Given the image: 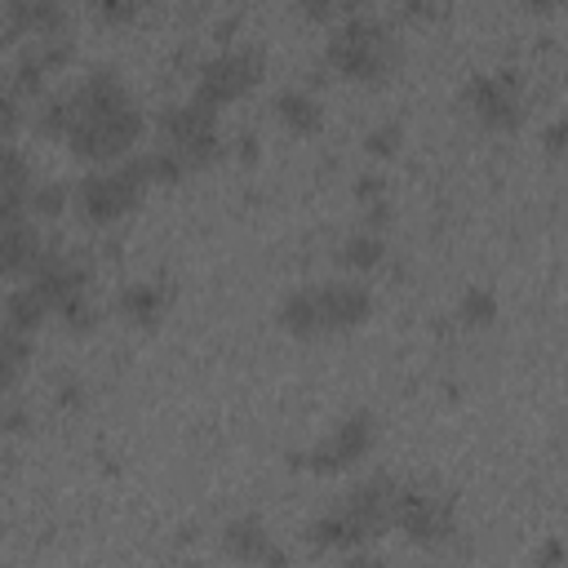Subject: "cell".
<instances>
[{
  "mask_svg": "<svg viewBox=\"0 0 568 568\" xmlns=\"http://www.w3.org/2000/svg\"><path fill=\"white\" fill-rule=\"evenodd\" d=\"M395 62V40L377 18H346L324 49V67L351 80H382Z\"/></svg>",
  "mask_w": 568,
  "mask_h": 568,
  "instance_id": "cell-1",
  "label": "cell"
},
{
  "mask_svg": "<svg viewBox=\"0 0 568 568\" xmlns=\"http://www.w3.org/2000/svg\"><path fill=\"white\" fill-rule=\"evenodd\" d=\"M138 138H142V111H138L133 102H124V106H111V111L75 115V124H71V133H67V146H71L80 160L111 164V160L129 155Z\"/></svg>",
  "mask_w": 568,
  "mask_h": 568,
  "instance_id": "cell-2",
  "label": "cell"
},
{
  "mask_svg": "<svg viewBox=\"0 0 568 568\" xmlns=\"http://www.w3.org/2000/svg\"><path fill=\"white\" fill-rule=\"evenodd\" d=\"M142 195H146V182L129 169V160L124 164H111V169H93V173H84L75 182V204L98 226L129 217L142 204Z\"/></svg>",
  "mask_w": 568,
  "mask_h": 568,
  "instance_id": "cell-3",
  "label": "cell"
},
{
  "mask_svg": "<svg viewBox=\"0 0 568 568\" xmlns=\"http://www.w3.org/2000/svg\"><path fill=\"white\" fill-rule=\"evenodd\" d=\"M160 133H164V146L182 155L186 169L195 164H209L217 155V115L204 106V102H169L160 111Z\"/></svg>",
  "mask_w": 568,
  "mask_h": 568,
  "instance_id": "cell-4",
  "label": "cell"
},
{
  "mask_svg": "<svg viewBox=\"0 0 568 568\" xmlns=\"http://www.w3.org/2000/svg\"><path fill=\"white\" fill-rule=\"evenodd\" d=\"M262 75V49H222L209 62H200L195 71V102L226 106L235 98H244Z\"/></svg>",
  "mask_w": 568,
  "mask_h": 568,
  "instance_id": "cell-5",
  "label": "cell"
},
{
  "mask_svg": "<svg viewBox=\"0 0 568 568\" xmlns=\"http://www.w3.org/2000/svg\"><path fill=\"white\" fill-rule=\"evenodd\" d=\"M390 524L417 541V546H435V541H448L457 519H453V501L430 493V488H404L395 493V506H390Z\"/></svg>",
  "mask_w": 568,
  "mask_h": 568,
  "instance_id": "cell-6",
  "label": "cell"
},
{
  "mask_svg": "<svg viewBox=\"0 0 568 568\" xmlns=\"http://www.w3.org/2000/svg\"><path fill=\"white\" fill-rule=\"evenodd\" d=\"M373 439H377L373 417H368V413H351V417H342V422L333 426V435H328L324 444H315L311 453H297L293 466H311V470L333 475V470H346V466L364 462L368 448H373Z\"/></svg>",
  "mask_w": 568,
  "mask_h": 568,
  "instance_id": "cell-7",
  "label": "cell"
},
{
  "mask_svg": "<svg viewBox=\"0 0 568 568\" xmlns=\"http://www.w3.org/2000/svg\"><path fill=\"white\" fill-rule=\"evenodd\" d=\"M466 102H470V111H475L488 129H501V133H510V129L524 120V98H519V75H515V71L475 75V80L466 84Z\"/></svg>",
  "mask_w": 568,
  "mask_h": 568,
  "instance_id": "cell-8",
  "label": "cell"
},
{
  "mask_svg": "<svg viewBox=\"0 0 568 568\" xmlns=\"http://www.w3.org/2000/svg\"><path fill=\"white\" fill-rule=\"evenodd\" d=\"M315 311H320V333L355 328L373 315V293L355 280H333V284L315 288Z\"/></svg>",
  "mask_w": 568,
  "mask_h": 568,
  "instance_id": "cell-9",
  "label": "cell"
},
{
  "mask_svg": "<svg viewBox=\"0 0 568 568\" xmlns=\"http://www.w3.org/2000/svg\"><path fill=\"white\" fill-rule=\"evenodd\" d=\"M44 320H49V306H44V297H40L31 284H27V288L4 293V302H0V328H9V333H18V337H27V333H36Z\"/></svg>",
  "mask_w": 568,
  "mask_h": 568,
  "instance_id": "cell-10",
  "label": "cell"
},
{
  "mask_svg": "<svg viewBox=\"0 0 568 568\" xmlns=\"http://www.w3.org/2000/svg\"><path fill=\"white\" fill-rule=\"evenodd\" d=\"M4 13H9L13 31H18V36H31V40L58 36V31L67 27V13H62L58 4H49V0H18V4H9Z\"/></svg>",
  "mask_w": 568,
  "mask_h": 568,
  "instance_id": "cell-11",
  "label": "cell"
},
{
  "mask_svg": "<svg viewBox=\"0 0 568 568\" xmlns=\"http://www.w3.org/2000/svg\"><path fill=\"white\" fill-rule=\"evenodd\" d=\"M306 541H311L315 550H359V546H368L364 532L351 524L346 510H333V515L311 519V524H306Z\"/></svg>",
  "mask_w": 568,
  "mask_h": 568,
  "instance_id": "cell-12",
  "label": "cell"
},
{
  "mask_svg": "<svg viewBox=\"0 0 568 568\" xmlns=\"http://www.w3.org/2000/svg\"><path fill=\"white\" fill-rule=\"evenodd\" d=\"M36 248H40V231H36L31 222L4 226V231H0V280H9V275H27Z\"/></svg>",
  "mask_w": 568,
  "mask_h": 568,
  "instance_id": "cell-13",
  "label": "cell"
},
{
  "mask_svg": "<svg viewBox=\"0 0 568 568\" xmlns=\"http://www.w3.org/2000/svg\"><path fill=\"white\" fill-rule=\"evenodd\" d=\"M164 306H169V293L160 284H142V280L138 284H124L120 297H115V311L129 324H155L164 315Z\"/></svg>",
  "mask_w": 568,
  "mask_h": 568,
  "instance_id": "cell-14",
  "label": "cell"
},
{
  "mask_svg": "<svg viewBox=\"0 0 568 568\" xmlns=\"http://www.w3.org/2000/svg\"><path fill=\"white\" fill-rule=\"evenodd\" d=\"M275 115H280V124L293 129V133H315V129L324 124V106H320V98L306 93V89H284V93L275 98Z\"/></svg>",
  "mask_w": 568,
  "mask_h": 568,
  "instance_id": "cell-15",
  "label": "cell"
},
{
  "mask_svg": "<svg viewBox=\"0 0 568 568\" xmlns=\"http://www.w3.org/2000/svg\"><path fill=\"white\" fill-rule=\"evenodd\" d=\"M222 541H226V550L235 555V559H244V564H262V555L275 546L271 541V532L262 528V519H231L226 524V532H222Z\"/></svg>",
  "mask_w": 568,
  "mask_h": 568,
  "instance_id": "cell-16",
  "label": "cell"
},
{
  "mask_svg": "<svg viewBox=\"0 0 568 568\" xmlns=\"http://www.w3.org/2000/svg\"><path fill=\"white\" fill-rule=\"evenodd\" d=\"M75 58V44H71V36H40V40H31L22 53H18V62H27L31 71H40V75H53V71H62L67 62Z\"/></svg>",
  "mask_w": 568,
  "mask_h": 568,
  "instance_id": "cell-17",
  "label": "cell"
},
{
  "mask_svg": "<svg viewBox=\"0 0 568 568\" xmlns=\"http://www.w3.org/2000/svg\"><path fill=\"white\" fill-rule=\"evenodd\" d=\"M129 169H133L146 186H151V182L169 186V182H182V173H186L182 155H178V151H169V146H155V151H142V155H129Z\"/></svg>",
  "mask_w": 568,
  "mask_h": 568,
  "instance_id": "cell-18",
  "label": "cell"
},
{
  "mask_svg": "<svg viewBox=\"0 0 568 568\" xmlns=\"http://www.w3.org/2000/svg\"><path fill=\"white\" fill-rule=\"evenodd\" d=\"M280 328H288L293 337H315V333H320L315 288H297V293L284 297V306H280Z\"/></svg>",
  "mask_w": 568,
  "mask_h": 568,
  "instance_id": "cell-19",
  "label": "cell"
},
{
  "mask_svg": "<svg viewBox=\"0 0 568 568\" xmlns=\"http://www.w3.org/2000/svg\"><path fill=\"white\" fill-rule=\"evenodd\" d=\"M71 124H75V98H71V89L40 98V106H36V129H40V133H49V138H67Z\"/></svg>",
  "mask_w": 568,
  "mask_h": 568,
  "instance_id": "cell-20",
  "label": "cell"
},
{
  "mask_svg": "<svg viewBox=\"0 0 568 568\" xmlns=\"http://www.w3.org/2000/svg\"><path fill=\"white\" fill-rule=\"evenodd\" d=\"M67 204H71V186L67 182H31L27 186V217H36V222L62 217Z\"/></svg>",
  "mask_w": 568,
  "mask_h": 568,
  "instance_id": "cell-21",
  "label": "cell"
},
{
  "mask_svg": "<svg viewBox=\"0 0 568 568\" xmlns=\"http://www.w3.org/2000/svg\"><path fill=\"white\" fill-rule=\"evenodd\" d=\"M382 257H386V244H382L377 231H355L337 248V262L351 266V271H373V266H382Z\"/></svg>",
  "mask_w": 568,
  "mask_h": 568,
  "instance_id": "cell-22",
  "label": "cell"
},
{
  "mask_svg": "<svg viewBox=\"0 0 568 568\" xmlns=\"http://www.w3.org/2000/svg\"><path fill=\"white\" fill-rule=\"evenodd\" d=\"M27 359H31V342L0 328V390H9L27 373Z\"/></svg>",
  "mask_w": 568,
  "mask_h": 568,
  "instance_id": "cell-23",
  "label": "cell"
},
{
  "mask_svg": "<svg viewBox=\"0 0 568 568\" xmlns=\"http://www.w3.org/2000/svg\"><path fill=\"white\" fill-rule=\"evenodd\" d=\"M457 320L466 328H484L497 320V293L493 288H466L462 302H457Z\"/></svg>",
  "mask_w": 568,
  "mask_h": 568,
  "instance_id": "cell-24",
  "label": "cell"
},
{
  "mask_svg": "<svg viewBox=\"0 0 568 568\" xmlns=\"http://www.w3.org/2000/svg\"><path fill=\"white\" fill-rule=\"evenodd\" d=\"M27 186H31V164H27V155H22L13 142H0V191L27 195Z\"/></svg>",
  "mask_w": 568,
  "mask_h": 568,
  "instance_id": "cell-25",
  "label": "cell"
},
{
  "mask_svg": "<svg viewBox=\"0 0 568 568\" xmlns=\"http://www.w3.org/2000/svg\"><path fill=\"white\" fill-rule=\"evenodd\" d=\"M22 129V102L9 89V80H0V142H9Z\"/></svg>",
  "mask_w": 568,
  "mask_h": 568,
  "instance_id": "cell-26",
  "label": "cell"
},
{
  "mask_svg": "<svg viewBox=\"0 0 568 568\" xmlns=\"http://www.w3.org/2000/svg\"><path fill=\"white\" fill-rule=\"evenodd\" d=\"M58 315H62L67 333H84V328H93V320H98V311H93V302H89V297H75V302H67Z\"/></svg>",
  "mask_w": 568,
  "mask_h": 568,
  "instance_id": "cell-27",
  "label": "cell"
},
{
  "mask_svg": "<svg viewBox=\"0 0 568 568\" xmlns=\"http://www.w3.org/2000/svg\"><path fill=\"white\" fill-rule=\"evenodd\" d=\"M364 146H368V155H395V151H399V124H377V129H368Z\"/></svg>",
  "mask_w": 568,
  "mask_h": 568,
  "instance_id": "cell-28",
  "label": "cell"
},
{
  "mask_svg": "<svg viewBox=\"0 0 568 568\" xmlns=\"http://www.w3.org/2000/svg\"><path fill=\"white\" fill-rule=\"evenodd\" d=\"M18 222H27V195L0 191V231L4 226H18Z\"/></svg>",
  "mask_w": 568,
  "mask_h": 568,
  "instance_id": "cell-29",
  "label": "cell"
},
{
  "mask_svg": "<svg viewBox=\"0 0 568 568\" xmlns=\"http://www.w3.org/2000/svg\"><path fill=\"white\" fill-rule=\"evenodd\" d=\"M386 195V178H377V173H364L359 182H355V200H364V204H377Z\"/></svg>",
  "mask_w": 568,
  "mask_h": 568,
  "instance_id": "cell-30",
  "label": "cell"
},
{
  "mask_svg": "<svg viewBox=\"0 0 568 568\" xmlns=\"http://www.w3.org/2000/svg\"><path fill=\"white\" fill-rule=\"evenodd\" d=\"M93 13H98L102 22H129V18L138 13V9H133V4H98Z\"/></svg>",
  "mask_w": 568,
  "mask_h": 568,
  "instance_id": "cell-31",
  "label": "cell"
},
{
  "mask_svg": "<svg viewBox=\"0 0 568 568\" xmlns=\"http://www.w3.org/2000/svg\"><path fill=\"white\" fill-rule=\"evenodd\" d=\"M346 568H386V564H382V555H373V550H364V546H359V550H351Z\"/></svg>",
  "mask_w": 568,
  "mask_h": 568,
  "instance_id": "cell-32",
  "label": "cell"
},
{
  "mask_svg": "<svg viewBox=\"0 0 568 568\" xmlns=\"http://www.w3.org/2000/svg\"><path fill=\"white\" fill-rule=\"evenodd\" d=\"M386 222H390V204H386V200L368 204V226H386Z\"/></svg>",
  "mask_w": 568,
  "mask_h": 568,
  "instance_id": "cell-33",
  "label": "cell"
},
{
  "mask_svg": "<svg viewBox=\"0 0 568 568\" xmlns=\"http://www.w3.org/2000/svg\"><path fill=\"white\" fill-rule=\"evenodd\" d=\"M546 146H550V151H564V120H555V124L546 129Z\"/></svg>",
  "mask_w": 568,
  "mask_h": 568,
  "instance_id": "cell-34",
  "label": "cell"
},
{
  "mask_svg": "<svg viewBox=\"0 0 568 568\" xmlns=\"http://www.w3.org/2000/svg\"><path fill=\"white\" fill-rule=\"evenodd\" d=\"M537 564H541V568H555V564H559V541H546L541 555H537Z\"/></svg>",
  "mask_w": 568,
  "mask_h": 568,
  "instance_id": "cell-35",
  "label": "cell"
},
{
  "mask_svg": "<svg viewBox=\"0 0 568 568\" xmlns=\"http://www.w3.org/2000/svg\"><path fill=\"white\" fill-rule=\"evenodd\" d=\"M262 568H288V555H284L280 546H271V550L262 555Z\"/></svg>",
  "mask_w": 568,
  "mask_h": 568,
  "instance_id": "cell-36",
  "label": "cell"
},
{
  "mask_svg": "<svg viewBox=\"0 0 568 568\" xmlns=\"http://www.w3.org/2000/svg\"><path fill=\"white\" fill-rule=\"evenodd\" d=\"M13 36H18V31H13V22H9V13L0 9V49H4V44H9Z\"/></svg>",
  "mask_w": 568,
  "mask_h": 568,
  "instance_id": "cell-37",
  "label": "cell"
}]
</instances>
